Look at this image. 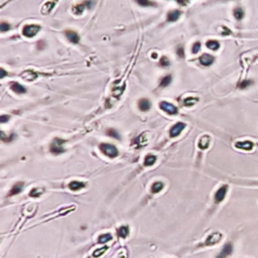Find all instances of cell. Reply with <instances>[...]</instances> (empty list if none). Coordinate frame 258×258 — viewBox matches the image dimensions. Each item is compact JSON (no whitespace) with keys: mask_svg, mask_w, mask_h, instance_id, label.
I'll use <instances>...</instances> for the list:
<instances>
[{"mask_svg":"<svg viewBox=\"0 0 258 258\" xmlns=\"http://www.w3.org/2000/svg\"><path fill=\"white\" fill-rule=\"evenodd\" d=\"M100 150H101L105 155H107L110 159H114L118 155V149L116 148V146L112 145L109 143H101L100 144Z\"/></svg>","mask_w":258,"mask_h":258,"instance_id":"6da1fadb","label":"cell"},{"mask_svg":"<svg viewBox=\"0 0 258 258\" xmlns=\"http://www.w3.org/2000/svg\"><path fill=\"white\" fill-rule=\"evenodd\" d=\"M66 141L64 139H61V138L57 137L52 140V142L51 143V146H49V150H51L52 153L54 154H60V153H64L65 152V148H64V144H65Z\"/></svg>","mask_w":258,"mask_h":258,"instance_id":"7a4b0ae2","label":"cell"},{"mask_svg":"<svg viewBox=\"0 0 258 258\" xmlns=\"http://www.w3.org/2000/svg\"><path fill=\"white\" fill-rule=\"evenodd\" d=\"M40 25H37V24H27L22 29V33L26 37H33L40 32Z\"/></svg>","mask_w":258,"mask_h":258,"instance_id":"3957f363","label":"cell"},{"mask_svg":"<svg viewBox=\"0 0 258 258\" xmlns=\"http://www.w3.org/2000/svg\"><path fill=\"white\" fill-rule=\"evenodd\" d=\"M159 108L162 109V111H165V113L168 114H171V115H176L179 113V109L174 106L173 104L171 103H168L166 101H162L159 103Z\"/></svg>","mask_w":258,"mask_h":258,"instance_id":"277c9868","label":"cell"},{"mask_svg":"<svg viewBox=\"0 0 258 258\" xmlns=\"http://www.w3.org/2000/svg\"><path fill=\"white\" fill-rule=\"evenodd\" d=\"M185 128V124L182 123V122H177L176 124L171 127L170 130V136L171 137H176L179 136V134L182 133V131Z\"/></svg>","mask_w":258,"mask_h":258,"instance_id":"5b68a950","label":"cell"},{"mask_svg":"<svg viewBox=\"0 0 258 258\" xmlns=\"http://www.w3.org/2000/svg\"><path fill=\"white\" fill-rule=\"evenodd\" d=\"M227 191H228V185H222V187L219 188V190L216 192L215 194V202L216 203H221L226 197Z\"/></svg>","mask_w":258,"mask_h":258,"instance_id":"8992f818","label":"cell"},{"mask_svg":"<svg viewBox=\"0 0 258 258\" xmlns=\"http://www.w3.org/2000/svg\"><path fill=\"white\" fill-rule=\"evenodd\" d=\"M221 239H222L221 233H219V232L213 233V234H211L210 236L206 239V241H205V245H207V246L214 245V244L218 243Z\"/></svg>","mask_w":258,"mask_h":258,"instance_id":"52a82bcc","label":"cell"},{"mask_svg":"<svg viewBox=\"0 0 258 258\" xmlns=\"http://www.w3.org/2000/svg\"><path fill=\"white\" fill-rule=\"evenodd\" d=\"M235 146L239 149H242V150H246V151H249V150H252L254 147V143L252 141H249V140H245V141H238V142L235 143Z\"/></svg>","mask_w":258,"mask_h":258,"instance_id":"ba28073f","label":"cell"},{"mask_svg":"<svg viewBox=\"0 0 258 258\" xmlns=\"http://www.w3.org/2000/svg\"><path fill=\"white\" fill-rule=\"evenodd\" d=\"M91 4H92V3H91V1H89V0H87V1H84V2H83L82 4H78V5H76V6H75V7L73 8L74 13H75V14H77V15L82 14L83 11H84L85 8H89V7H91Z\"/></svg>","mask_w":258,"mask_h":258,"instance_id":"9c48e42d","label":"cell"},{"mask_svg":"<svg viewBox=\"0 0 258 258\" xmlns=\"http://www.w3.org/2000/svg\"><path fill=\"white\" fill-rule=\"evenodd\" d=\"M66 37L69 40V41H71V43H79L80 37L76 31H74V30H66Z\"/></svg>","mask_w":258,"mask_h":258,"instance_id":"30bf717a","label":"cell"},{"mask_svg":"<svg viewBox=\"0 0 258 258\" xmlns=\"http://www.w3.org/2000/svg\"><path fill=\"white\" fill-rule=\"evenodd\" d=\"M233 251V246L231 243H227L225 246H224V248L222 249L221 253L218 255L216 258H226L227 256H229L230 254L232 253Z\"/></svg>","mask_w":258,"mask_h":258,"instance_id":"8fae6325","label":"cell"},{"mask_svg":"<svg viewBox=\"0 0 258 258\" xmlns=\"http://www.w3.org/2000/svg\"><path fill=\"white\" fill-rule=\"evenodd\" d=\"M138 107H139L140 111H142V112H146V111H148L149 109H150L151 104H150V102H149L148 99L142 98V99L139 100V102H138Z\"/></svg>","mask_w":258,"mask_h":258,"instance_id":"7c38bea8","label":"cell"},{"mask_svg":"<svg viewBox=\"0 0 258 258\" xmlns=\"http://www.w3.org/2000/svg\"><path fill=\"white\" fill-rule=\"evenodd\" d=\"M210 141H211L210 136H208V135H204V136H202L201 138H200V140L198 142L199 148L200 149H207L210 145Z\"/></svg>","mask_w":258,"mask_h":258,"instance_id":"4fadbf2b","label":"cell"},{"mask_svg":"<svg viewBox=\"0 0 258 258\" xmlns=\"http://www.w3.org/2000/svg\"><path fill=\"white\" fill-rule=\"evenodd\" d=\"M214 60L215 59H214L213 55H208V54H204L201 58H200V63L204 66H210L214 63Z\"/></svg>","mask_w":258,"mask_h":258,"instance_id":"5bb4252c","label":"cell"},{"mask_svg":"<svg viewBox=\"0 0 258 258\" xmlns=\"http://www.w3.org/2000/svg\"><path fill=\"white\" fill-rule=\"evenodd\" d=\"M10 89L16 94H24L26 92V88L20 85L19 83H12L10 85Z\"/></svg>","mask_w":258,"mask_h":258,"instance_id":"9a60e30c","label":"cell"},{"mask_svg":"<svg viewBox=\"0 0 258 258\" xmlns=\"http://www.w3.org/2000/svg\"><path fill=\"white\" fill-rule=\"evenodd\" d=\"M23 187H24V182H16V184L12 187V188H11V190H10V192H9V196L17 195V194H19L22 190H23Z\"/></svg>","mask_w":258,"mask_h":258,"instance_id":"2e32d148","label":"cell"},{"mask_svg":"<svg viewBox=\"0 0 258 258\" xmlns=\"http://www.w3.org/2000/svg\"><path fill=\"white\" fill-rule=\"evenodd\" d=\"M181 15H182V12L179 10H173L168 13V17H166V19L170 22H174L179 18Z\"/></svg>","mask_w":258,"mask_h":258,"instance_id":"e0dca14e","label":"cell"},{"mask_svg":"<svg viewBox=\"0 0 258 258\" xmlns=\"http://www.w3.org/2000/svg\"><path fill=\"white\" fill-rule=\"evenodd\" d=\"M85 188V184L82 182H78V181H73L69 184V188L73 192H77V191L81 190V188Z\"/></svg>","mask_w":258,"mask_h":258,"instance_id":"ac0fdd59","label":"cell"},{"mask_svg":"<svg viewBox=\"0 0 258 258\" xmlns=\"http://www.w3.org/2000/svg\"><path fill=\"white\" fill-rule=\"evenodd\" d=\"M21 77L23 78L24 80L26 81H33L37 78V74L35 72H32V71H25L23 72V74L21 75Z\"/></svg>","mask_w":258,"mask_h":258,"instance_id":"d6986e66","label":"cell"},{"mask_svg":"<svg viewBox=\"0 0 258 258\" xmlns=\"http://www.w3.org/2000/svg\"><path fill=\"white\" fill-rule=\"evenodd\" d=\"M156 159H157V157L155 156V155H153V154H148L147 156H146L145 159H144V165H145V166H151V165H153L154 163H155V162H156Z\"/></svg>","mask_w":258,"mask_h":258,"instance_id":"ffe728a7","label":"cell"},{"mask_svg":"<svg viewBox=\"0 0 258 258\" xmlns=\"http://www.w3.org/2000/svg\"><path fill=\"white\" fill-rule=\"evenodd\" d=\"M117 234H118L119 237L126 238L129 234V227L128 226H121L120 228L118 229Z\"/></svg>","mask_w":258,"mask_h":258,"instance_id":"44dd1931","label":"cell"},{"mask_svg":"<svg viewBox=\"0 0 258 258\" xmlns=\"http://www.w3.org/2000/svg\"><path fill=\"white\" fill-rule=\"evenodd\" d=\"M206 46H207L208 49H213V51H217V49L220 48V43H219L217 40H208V41H207Z\"/></svg>","mask_w":258,"mask_h":258,"instance_id":"7402d4cb","label":"cell"},{"mask_svg":"<svg viewBox=\"0 0 258 258\" xmlns=\"http://www.w3.org/2000/svg\"><path fill=\"white\" fill-rule=\"evenodd\" d=\"M163 187H165V185H163L162 182H154V184L152 185L151 192L153 194H157V193H159L160 191L162 190Z\"/></svg>","mask_w":258,"mask_h":258,"instance_id":"603a6c76","label":"cell"},{"mask_svg":"<svg viewBox=\"0 0 258 258\" xmlns=\"http://www.w3.org/2000/svg\"><path fill=\"white\" fill-rule=\"evenodd\" d=\"M110 240H112V235L109 234V233H106V234H102L100 235L99 238H98V243H106V242H109Z\"/></svg>","mask_w":258,"mask_h":258,"instance_id":"cb8c5ba5","label":"cell"},{"mask_svg":"<svg viewBox=\"0 0 258 258\" xmlns=\"http://www.w3.org/2000/svg\"><path fill=\"white\" fill-rule=\"evenodd\" d=\"M43 193V188H32V190L29 192V197H32V198H38V197H40V195Z\"/></svg>","mask_w":258,"mask_h":258,"instance_id":"d4e9b609","label":"cell"},{"mask_svg":"<svg viewBox=\"0 0 258 258\" xmlns=\"http://www.w3.org/2000/svg\"><path fill=\"white\" fill-rule=\"evenodd\" d=\"M136 2L140 6L143 7H148V6H156L155 2H152L150 0H136Z\"/></svg>","mask_w":258,"mask_h":258,"instance_id":"484cf974","label":"cell"},{"mask_svg":"<svg viewBox=\"0 0 258 258\" xmlns=\"http://www.w3.org/2000/svg\"><path fill=\"white\" fill-rule=\"evenodd\" d=\"M54 6H55L54 2H46V3L43 6V9H41V12H43V14H48V13L52 10V8L54 7Z\"/></svg>","mask_w":258,"mask_h":258,"instance_id":"4316f807","label":"cell"},{"mask_svg":"<svg viewBox=\"0 0 258 258\" xmlns=\"http://www.w3.org/2000/svg\"><path fill=\"white\" fill-rule=\"evenodd\" d=\"M197 102H198V98H194V97H188V98H185L184 100V104L185 106H193V105H195Z\"/></svg>","mask_w":258,"mask_h":258,"instance_id":"83f0119b","label":"cell"},{"mask_svg":"<svg viewBox=\"0 0 258 258\" xmlns=\"http://www.w3.org/2000/svg\"><path fill=\"white\" fill-rule=\"evenodd\" d=\"M234 16L235 18L238 19V20H240V19H242L244 17V10L242 9L241 7H237L234 9Z\"/></svg>","mask_w":258,"mask_h":258,"instance_id":"f1b7e54d","label":"cell"},{"mask_svg":"<svg viewBox=\"0 0 258 258\" xmlns=\"http://www.w3.org/2000/svg\"><path fill=\"white\" fill-rule=\"evenodd\" d=\"M171 79H173V78H171V75L163 77L162 79V81H160V87H163V88L168 87V86L171 83Z\"/></svg>","mask_w":258,"mask_h":258,"instance_id":"f546056e","label":"cell"},{"mask_svg":"<svg viewBox=\"0 0 258 258\" xmlns=\"http://www.w3.org/2000/svg\"><path fill=\"white\" fill-rule=\"evenodd\" d=\"M145 135H146L145 133H142V134L139 135V136H138L136 139H135V141H136L137 144H138L139 146H144L146 143H147L148 140H145V137H144Z\"/></svg>","mask_w":258,"mask_h":258,"instance_id":"4dcf8cb0","label":"cell"},{"mask_svg":"<svg viewBox=\"0 0 258 258\" xmlns=\"http://www.w3.org/2000/svg\"><path fill=\"white\" fill-rule=\"evenodd\" d=\"M106 134L108 135V136L116 138V139H120V135H119V133L116 131L115 129H108L107 132H106Z\"/></svg>","mask_w":258,"mask_h":258,"instance_id":"1f68e13d","label":"cell"},{"mask_svg":"<svg viewBox=\"0 0 258 258\" xmlns=\"http://www.w3.org/2000/svg\"><path fill=\"white\" fill-rule=\"evenodd\" d=\"M251 85H252L251 80H244V81H242L239 85H238V87H239L240 89H246Z\"/></svg>","mask_w":258,"mask_h":258,"instance_id":"d6a6232c","label":"cell"},{"mask_svg":"<svg viewBox=\"0 0 258 258\" xmlns=\"http://www.w3.org/2000/svg\"><path fill=\"white\" fill-rule=\"evenodd\" d=\"M107 249H108L107 247H102V248L98 249V250L94 251V252H93V256H94V257H99V256H101L102 254L105 253V251H106Z\"/></svg>","mask_w":258,"mask_h":258,"instance_id":"836d02e7","label":"cell"},{"mask_svg":"<svg viewBox=\"0 0 258 258\" xmlns=\"http://www.w3.org/2000/svg\"><path fill=\"white\" fill-rule=\"evenodd\" d=\"M9 29H10L9 23H7V22H1V24H0V31L5 32V31H7V30H9Z\"/></svg>","mask_w":258,"mask_h":258,"instance_id":"e575fe53","label":"cell"},{"mask_svg":"<svg viewBox=\"0 0 258 258\" xmlns=\"http://www.w3.org/2000/svg\"><path fill=\"white\" fill-rule=\"evenodd\" d=\"M159 64L163 67H168L171 65V62L170 60L168 59V57H165V55H163V57H162V59H160V62Z\"/></svg>","mask_w":258,"mask_h":258,"instance_id":"d590c367","label":"cell"},{"mask_svg":"<svg viewBox=\"0 0 258 258\" xmlns=\"http://www.w3.org/2000/svg\"><path fill=\"white\" fill-rule=\"evenodd\" d=\"M1 135H2L1 139L3 140V141H5V142H10V141H12V140L15 138V135H14V134H11L8 138H5V136H4V133H3V132L1 133Z\"/></svg>","mask_w":258,"mask_h":258,"instance_id":"8d00e7d4","label":"cell"},{"mask_svg":"<svg viewBox=\"0 0 258 258\" xmlns=\"http://www.w3.org/2000/svg\"><path fill=\"white\" fill-rule=\"evenodd\" d=\"M176 54L179 58H185V49L182 46H179L176 49Z\"/></svg>","mask_w":258,"mask_h":258,"instance_id":"74e56055","label":"cell"},{"mask_svg":"<svg viewBox=\"0 0 258 258\" xmlns=\"http://www.w3.org/2000/svg\"><path fill=\"white\" fill-rule=\"evenodd\" d=\"M200 49H201V43H194V46H193V52H194V54H198L199 51H200Z\"/></svg>","mask_w":258,"mask_h":258,"instance_id":"f35d334b","label":"cell"},{"mask_svg":"<svg viewBox=\"0 0 258 258\" xmlns=\"http://www.w3.org/2000/svg\"><path fill=\"white\" fill-rule=\"evenodd\" d=\"M9 116L8 115H1V117H0V122L1 123H5V122H7L8 120H9Z\"/></svg>","mask_w":258,"mask_h":258,"instance_id":"ab89813d","label":"cell"},{"mask_svg":"<svg viewBox=\"0 0 258 258\" xmlns=\"http://www.w3.org/2000/svg\"><path fill=\"white\" fill-rule=\"evenodd\" d=\"M0 72H1V74H0V79H3V78L7 75L6 71H5L4 69H1V70H0Z\"/></svg>","mask_w":258,"mask_h":258,"instance_id":"60d3db41","label":"cell"},{"mask_svg":"<svg viewBox=\"0 0 258 258\" xmlns=\"http://www.w3.org/2000/svg\"><path fill=\"white\" fill-rule=\"evenodd\" d=\"M176 1H179V3H182V4H185V3H187V0H176Z\"/></svg>","mask_w":258,"mask_h":258,"instance_id":"b9f144b4","label":"cell"},{"mask_svg":"<svg viewBox=\"0 0 258 258\" xmlns=\"http://www.w3.org/2000/svg\"><path fill=\"white\" fill-rule=\"evenodd\" d=\"M156 55H157L156 52H154V54H152V58H153V59H156V58H157Z\"/></svg>","mask_w":258,"mask_h":258,"instance_id":"7bdbcfd3","label":"cell"}]
</instances>
